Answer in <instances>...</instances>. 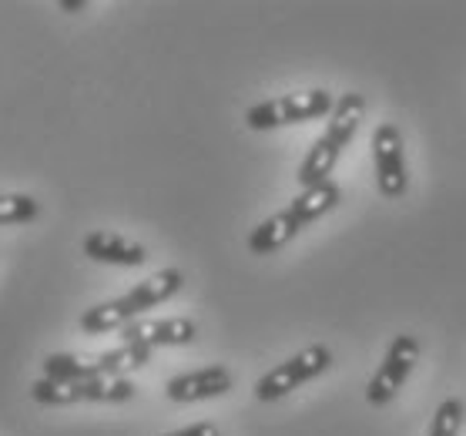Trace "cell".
<instances>
[{
  "instance_id": "obj_12",
  "label": "cell",
  "mask_w": 466,
  "mask_h": 436,
  "mask_svg": "<svg viewBox=\"0 0 466 436\" xmlns=\"http://www.w3.org/2000/svg\"><path fill=\"white\" fill-rule=\"evenodd\" d=\"M362 117H366V97L356 95V91H350V95H342L339 101H336V107H332L326 135H332V138H336L342 148H346V145L356 138V131H360Z\"/></svg>"
},
{
  "instance_id": "obj_18",
  "label": "cell",
  "mask_w": 466,
  "mask_h": 436,
  "mask_svg": "<svg viewBox=\"0 0 466 436\" xmlns=\"http://www.w3.org/2000/svg\"><path fill=\"white\" fill-rule=\"evenodd\" d=\"M37 215V202L31 195H0V225L31 222Z\"/></svg>"
},
{
  "instance_id": "obj_15",
  "label": "cell",
  "mask_w": 466,
  "mask_h": 436,
  "mask_svg": "<svg viewBox=\"0 0 466 436\" xmlns=\"http://www.w3.org/2000/svg\"><path fill=\"white\" fill-rule=\"evenodd\" d=\"M44 376L57 383H77V380H95L101 376L97 356H71V352H54L44 360Z\"/></svg>"
},
{
  "instance_id": "obj_16",
  "label": "cell",
  "mask_w": 466,
  "mask_h": 436,
  "mask_svg": "<svg viewBox=\"0 0 466 436\" xmlns=\"http://www.w3.org/2000/svg\"><path fill=\"white\" fill-rule=\"evenodd\" d=\"M148 360H151V350L121 342L117 350L97 356V370H101V376H125V372H131V370H141Z\"/></svg>"
},
{
  "instance_id": "obj_13",
  "label": "cell",
  "mask_w": 466,
  "mask_h": 436,
  "mask_svg": "<svg viewBox=\"0 0 466 436\" xmlns=\"http://www.w3.org/2000/svg\"><path fill=\"white\" fill-rule=\"evenodd\" d=\"M339 198H342L339 185H336V181H326V185H316V188H302V195L289 205V212L296 215L299 225L306 228L309 222H316L319 215L332 212V208L339 205Z\"/></svg>"
},
{
  "instance_id": "obj_19",
  "label": "cell",
  "mask_w": 466,
  "mask_h": 436,
  "mask_svg": "<svg viewBox=\"0 0 466 436\" xmlns=\"http://www.w3.org/2000/svg\"><path fill=\"white\" fill-rule=\"evenodd\" d=\"M165 436H222V433H218L215 423H195V426H185V430H175V433H165Z\"/></svg>"
},
{
  "instance_id": "obj_11",
  "label": "cell",
  "mask_w": 466,
  "mask_h": 436,
  "mask_svg": "<svg viewBox=\"0 0 466 436\" xmlns=\"http://www.w3.org/2000/svg\"><path fill=\"white\" fill-rule=\"evenodd\" d=\"M181 282H185V276H181L178 269H161V272H155L151 279L138 282L125 299H127V306L141 316L145 309H155V306H161V302H168V299L181 289Z\"/></svg>"
},
{
  "instance_id": "obj_4",
  "label": "cell",
  "mask_w": 466,
  "mask_h": 436,
  "mask_svg": "<svg viewBox=\"0 0 466 436\" xmlns=\"http://www.w3.org/2000/svg\"><path fill=\"white\" fill-rule=\"evenodd\" d=\"M416 360H420V340L403 332V336H396L390 342V350H386V360L376 372H372L370 386H366V400L372 406H386L392 396L400 393L410 380V372H413Z\"/></svg>"
},
{
  "instance_id": "obj_20",
  "label": "cell",
  "mask_w": 466,
  "mask_h": 436,
  "mask_svg": "<svg viewBox=\"0 0 466 436\" xmlns=\"http://www.w3.org/2000/svg\"><path fill=\"white\" fill-rule=\"evenodd\" d=\"M61 7H64V11H81V7H87V4H85V0H64Z\"/></svg>"
},
{
  "instance_id": "obj_10",
  "label": "cell",
  "mask_w": 466,
  "mask_h": 436,
  "mask_svg": "<svg viewBox=\"0 0 466 436\" xmlns=\"http://www.w3.org/2000/svg\"><path fill=\"white\" fill-rule=\"evenodd\" d=\"M342 155V145L332 135H319L316 141H312V148H309V155L302 158V165H299V185L302 188H316V185H326V181H332L329 175H332V168H336V161H339Z\"/></svg>"
},
{
  "instance_id": "obj_8",
  "label": "cell",
  "mask_w": 466,
  "mask_h": 436,
  "mask_svg": "<svg viewBox=\"0 0 466 436\" xmlns=\"http://www.w3.org/2000/svg\"><path fill=\"white\" fill-rule=\"evenodd\" d=\"M85 256L95 262H107V266H145V245L131 242L117 232H91L85 238Z\"/></svg>"
},
{
  "instance_id": "obj_7",
  "label": "cell",
  "mask_w": 466,
  "mask_h": 436,
  "mask_svg": "<svg viewBox=\"0 0 466 436\" xmlns=\"http://www.w3.org/2000/svg\"><path fill=\"white\" fill-rule=\"evenodd\" d=\"M228 390H232V372L225 370V366H205V370L168 380L165 396H168L171 403H198V400H212V396H222Z\"/></svg>"
},
{
  "instance_id": "obj_6",
  "label": "cell",
  "mask_w": 466,
  "mask_h": 436,
  "mask_svg": "<svg viewBox=\"0 0 466 436\" xmlns=\"http://www.w3.org/2000/svg\"><path fill=\"white\" fill-rule=\"evenodd\" d=\"M125 342L131 346H145V350H155V346H188L198 336V326L185 316H171V319H135L131 326L121 330Z\"/></svg>"
},
{
  "instance_id": "obj_14",
  "label": "cell",
  "mask_w": 466,
  "mask_h": 436,
  "mask_svg": "<svg viewBox=\"0 0 466 436\" xmlns=\"http://www.w3.org/2000/svg\"><path fill=\"white\" fill-rule=\"evenodd\" d=\"M138 319V312L127 306V299H111V302H101V306L87 309L81 316V330L85 332H111V330H125Z\"/></svg>"
},
{
  "instance_id": "obj_5",
  "label": "cell",
  "mask_w": 466,
  "mask_h": 436,
  "mask_svg": "<svg viewBox=\"0 0 466 436\" xmlns=\"http://www.w3.org/2000/svg\"><path fill=\"white\" fill-rule=\"evenodd\" d=\"M372 165H376V185H380L382 198H403L410 175H406L403 158V131L392 121H382L372 131Z\"/></svg>"
},
{
  "instance_id": "obj_1",
  "label": "cell",
  "mask_w": 466,
  "mask_h": 436,
  "mask_svg": "<svg viewBox=\"0 0 466 436\" xmlns=\"http://www.w3.org/2000/svg\"><path fill=\"white\" fill-rule=\"evenodd\" d=\"M31 396L44 406H71V403H125L135 396V383L125 376H95L77 383H57V380H37Z\"/></svg>"
},
{
  "instance_id": "obj_17",
  "label": "cell",
  "mask_w": 466,
  "mask_h": 436,
  "mask_svg": "<svg viewBox=\"0 0 466 436\" xmlns=\"http://www.w3.org/2000/svg\"><path fill=\"white\" fill-rule=\"evenodd\" d=\"M463 400H456V396L443 400L433 416V423H430V436H456L460 426H463Z\"/></svg>"
},
{
  "instance_id": "obj_9",
  "label": "cell",
  "mask_w": 466,
  "mask_h": 436,
  "mask_svg": "<svg viewBox=\"0 0 466 436\" xmlns=\"http://www.w3.org/2000/svg\"><path fill=\"white\" fill-rule=\"evenodd\" d=\"M299 232H302L299 218L289 208H282L272 218H265L258 228H252V235H248V252L252 256H272L279 248H286Z\"/></svg>"
},
{
  "instance_id": "obj_2",
  "label": "cell",
  "mask_w": 466,
  "mask_h": 436,
  "mask_svg": "<svg viewBox=\"0 0 466 436\" xmlns=\"http://www.w3.org/2000/svg\"><path fill=\"white\" fill-rule=\"evenodd\" d=\"M332 95L316 87V91H302V95H282L272 97V101H262V105L248 107L245 115V125L252 131H268V128H282V125H302V121H316L322 115H332Z\"/></svg>"
},
{
  "instance_id": "obj_3",
  "label": "cell",
  "mask_w": 466,
  "mask_h": 436,
  "mask_svg": "<svg viewBox=\"0 0 466 436\" xmlns=\"http://www.w3.org/2000/svg\"><path fill=\"white\" fill-rule=\"evenodd\" d=\"M332 366V350L329 346H309V350L296 352L292 360L279 362L276 370H268L255 383V396L262 400V403H272V400H282V396H289L292 390H299L302 383H309V380H316V376H322V372Z\"/></svg>"
}]
</instances>
